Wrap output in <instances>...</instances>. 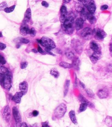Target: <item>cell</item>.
I'll list each match as a JSON object with an SVG mask.
<instances>
[{"instance_id": "39", "label": "cell", "mask_w": 112, "mask_h": 127, "mask_svg": "<svg viewBox=\"0 0 112 127\" xmlns=\"http://www.w3.org/2000/svg\"><path fill=\"white\" fill-rule=\"evenodd\" d=\"M45 52H46L47 53H48V54H50V55H52V56H55V55L51 51V49H48V48H45Z\"/></svg>"}, {"instance_id": "53", "label": "cell", "mask_w": 112, "mask_h": 127, "mask_svg": "<svg viewBox=\"0 0 112 127\" xmlns=\"http://www.w3.org/2000/svg\"><path fill=\"white\" fill-rule=\"evenodd\" d=\"M0 37H2V33L0 32Z\"/></svg>"}, {"instance_id": "46", "label": "cell", "mask_w": 112, "mask_h": 127, "mask_svg": "<svg viewBox=\"0 0 112 127\" xmlns=\"http://www.w3.org/2000/svg\"><path fill=\"white\" fill-rule=\"evenodd\" d=\"M21 127H28V126L27 124H26V123H25V122H23V123H22Z\"/></svg>"}, {"instance_id": "9", "label": "cell", "mask_w": 112, "mask_h": 127, "mask_svg": "<svg viewBox=\"0 0 112 127\" xmlns=\"http://www.w3.org/2000/svg\"><path fill=\"white\" fill-rule=\"evenodd\" d=\"M60 21L62 23H64L65 20L67 18V15L68 11L67 9L66 6L63 5L61 7L60 9Z\"/></svg>"}, {"instance_id": "6", "label": "cell", "mask_w": 112, "mask_h": 127, "mask_svg": "<svg viewBox=\"0 0 112 127\" xmlns=\"http://www.w3.org/2000/svg\"><path fill=\"white\" fill-rule=\"evenodd\" d=\"M89 12L93 14L96 9V7L93 0H82Z\"/></svg>"}, {"instance_id": "2", "label": "cell", "mask_w": 112, "mask_h": 127, "mask_svg": "<svg viewBox=\"0 0 112 127\" xmlns=\"http://www.w3.org/2000/svg\"><path fill=\"white\" fill-rule=\"evenodd\" d=\"M74 23L75 19L73 17H69L65 20L63 26L67 33L69 34H72L74 31Z\"/></svg>"}, {"instance_id": "45", "label": "cell", "mask_w": 112, "mask_h": 127, "mask_svg": "<svg viewBox=\"0 0 112 127\" xmlns=\"http://www.w3.org/2000/svg\"><path fill=\"white\" fill-rule=\"evenodd\" d=\"M42 127H49L48 122L47 121L43 122L42 123Z\"/></svg>"}, {"instance_id": "14", "label": "cell", "mask_w": 112, "mask_h": 127, "mask_svg": "<svg viewBox=\"0 0 112 127\" xmlns=\"http://www.w3.org/2000/svg\"><path fill=\"white\" fill-rule=\"evenodd\" d=\"M19 87L21 92L23 93L24 95H25L27 92L28 90V84L26 81H24L20 83L19 86Z\"/></svg>"}, {"instance_id": "42", "label": "cell", "mask_w": 112, "mask_h": 127, "mask_svg": "<svg viewBox=\"0 0 112 127\" xmlns=\"http://www.w3.org/2000/svg\"><path fill=\"white\" fill-rule=\"evenodd\" d=\"M42 6L46 7H48L49 5V4L48 3L47 1H44V0L42 2Z\"/></svg>"}, {"instance_id": "33", "label": "cell", "mask_w": 112, "mask_h": 127, "mask_svg": "<svg viewBox=\"0 0 112 127\" xmlns=\"http://www.w3.org/2000/svg\"><path fill=\"white\" fill-rule=\"evenodd\" d=\"M19 41L21 43L23 44H27L29 43V40L28 39H26L25 38H19Z\"/></svg>"}, {"instance_id": "30", "label": "cell", "mask_w": 112, "mask_h": 127, "mask_svg": "<svg viewBox=\"0 0 112 127\" xmlns=\"http://www.w3.org/2000/svg\"><path fill=\"white\" fill-rule=\"evenodd\" d=\"M81 13V17H82L81 18L83 19V20L84 21H85V19H86V18H87V12H86L85 8H84L83 9V10L82 11Z\"/></svg>"}, {"instance_id": "52", "label": "cell", "mask_w": 112, "mask_h": 127, "mask_svg": "<svg viewBox=\"0 0 112 127\" xmlns=\"http://www.w3.org/2000/svg\"><path fill=\"white\" fill-rule=\"evenodd\" d=\"M20 47V45L18 44V45H16V47H17V48H18Z\"/></svg>"}, {"instance_id": "7", "label": "cell", "mask_w": 112, "mask_h": 127, "mask_svg": "<svg viewBox=\"0 0 112 127\" xmlns=\"http://www.w3.org/2000/svg\"><path fill=\"white\" fill-rule=\"evenodd\" d=\"M93 32L95 39L98 40L104 39V38H105L107 36L105 32L100 29H95Z\"/></svg>"}, {"instance_id": "49", "label": "cell", "mask_w": 112, "mask_h": 127, "mask_svg": "<svg viewBox=\"0 0 112 127\" xmlns=\"http://www.w3.org/2000/svg\"><path fill=\"white\" fill-rule=\"evenodd\" d=\"M64 3H69L70 1H71V0H63V1Z\"/></svg>"}, {"instance_id": "22", "label": "cell", "mask_w": 112, "mask_h": 127, "mask_svg": "<svg viewBox=\"0 0 112 127\" xmlns=\"http://www.w3.org/2000/svg\"><path fill=\"white\" fill-rule=\"evenodd\" d=\"M70 81L69 80H66V81L65 82L64 90V96H65L67 95V93H68L69 86H70Z\"/></svg>"}, {"instance_id": "28", "label": "cell", "mask_w": 112, "mask_h": 127, "mask_svg": "<svg viewBox=\"0 0 112 127\" xmlns=\"http://www.w3.org/2000/svg\"><path fill=\"white\" fill-rule=\"evenodd\" d=\"M15 5H12V6H11L10 7H7L4 10V11L5 12L7 13H11V12H12V11H13L15 9Z\"/></svg>"}, {"instance_id": "25", "label": "cell", "mask_w": 112, "mask_h": 127, "mask_svg": "<svg viewBox=\"0 0 112 127\" xmlns=\"http://www.w3.org/2000/svg\"><path fill=\"white\" fill-rule=\"evenodd\" d=\"M50 74L51 76L54 77L56 79L58 78L60 76L59 72H58V70L55 69H52L51 71Z\"/></svg>"}, {"instance_id": "36", "label": "cell", "mask_w": 112, "mask_h": 127, "mask_svg": "<svg viewBox=\"0 0 112 127\" xmlns=\"http://www.w3.org/2000/svg\"><path fill=\"white\" fill-rule=\"evenodd\" d=\"M0 63L2 65H4L6 63V60L1 55H0Z\"/></svg>"}, {"instance_id": "19", "label": "cell", "mask_w": 112, "mask_h": 127, "mask_svg": "<svg viewBox=\"0 0 112 127\" xmlns=\"http://www.w3.org/2000/svg\"><path fill=\"white\" fill-rule=\"evenodd\" d=\"M69 116L73 124H78L77 119L75 116V113L74 110H71L69 113Z\"/></svg>"}, {"instance_id": "5", "label": "cell", "mask_w": 112, "mask_h": 127, "mask_svg": "<svg viewBox=\"0 0 112 127\" xmlns=\"http://www.w3.org/2000/svg\"><path fill=\"white\" fill-rule=\"evenodd\" d=\"M12 112L13 117L15 120V123L17 127H21L22 122V117L20 113H19L17 107L14 106L12 107Z\"/></svg>"}, {"instance_id": "43", "label": "cell", "mask_w": 112, "mask_h": 127, "mask_svg": "<svg viewBox=\"0 0 112 127\" xmlns=\"http://www.w3.org/2000/svg\"><path fill=\"white\" fill-rule=\"evenodd\" d=\"M39 112L36 110H34L32 112V114H33V116H34V117L37 116L38 115H39Z\"/></svg>"}, {"instance_id": "20", "label": "cell", "mask_w": 112, "mask_h": 127, "mask_svg": "<svg viewBox=\"0 0 112 127\" xmlns=\"http://www.w3.org/2000/svg\"><path fill=\"white\" fill-rule=\"evenodd\" d=\"M24 15H25L24 21L25 22H28L30 19L32 15L30 8H28L27 9Z\"/></svg>"}, {"instance_id": "37", "label": "cell", "mask_w": 112, "mask_h": 127, "mask_svg": "<svg viewBox=\"0 0 112 127\" xmlns=\"http://www.w3.org/2000/svg\"><path fill=\"white\" fill-rule=\"evenodd\" d=\"M28 63L27 62H22L21 63L20 68L21 69H25L27 67Z\"/></svg>"}, {"instance_id": "18", "label": "cell", "mask_w": 112, "mask_h": 127, "mask_svg": "<svg viewBox=\"0 0 112 127\" xmlns=\"http://www.w3.org/2000/svg\"><path fill=\"white\" fill-rule=\"evenodd\" d=\"M97 95L100 99H104L108 96V93L104 89H100L97 93Z\"/></svg>"}, {"instance_id": "23", "label": "cell", "mask_w": 112, "mask_h": 127, "mask_svg": "<svg viewBox=\"0 0 112 127\" xmlns=\"http://www.w3.org/2000/svg\"><path fill=\"white\" fill-rule=\"evenodd\" d=\"M59 65L65 69H71L73 68V66L72 64H70L67 62H62L59 63Z\"/></svg>"}, {"instance_id": "8", "label": "cell", "mask_w": 112, "mask_h": 127, "mask_svg": "<svg viewBox=\"0 0 112 127\" xmlns=\"http://www.w3.org/2000/svg\"><path fill=\"white\" fill-rule=\"evenodd\" d=\"M93 34V32L91 28L89 27L85 28L82 30L81 35L83 38L86 39H89L92 37Z\"/></svg>"}, {"instance_id": "47", "label": "cell", "mask_w": 112, "mask_h": 127, "mask_svg": "<svg viewBox=\"0 0 112 127\" xmlns=\"http://www.w3.org/2000/svg\"><path fill=\"white\" fill-rule=\"evenodd\" d=\"M80 84H81V86H82V87L83 88H84V89L85 88V84L83 83H82L81 82H80Z\"/></svg>"}, {"instance_id": "12", "label": "cell", "mask_w": 112, "mask_h": 127, "mask_svg": "<svg viewBox=\"0 0 112 127\" xmlns=\"http://www.w3.org/2000/svg\"><path fill=\"white\" fill-rule=\"evenodd\" d=\"M24 95V93L21 91L19 92H17L12 97V100L15 103H20L21 100V98Z\"/></svg>"}, {"instance_id": "21", "label": "cell", "mask_w": 112, "mask_h": 127, "mask_svg": "<svg viewBox=\"0 0 112 127\" xmlns=\"http://www.w3.org/2000/svg\"><path fill=\"white\" fill-rule=\"evenodd\" d=\"M90 47L94 52L99 51V46L95 42L92 41L90 43Z\"/></svg>"}, {"instance_id": "26", "label": "cell", "mask_w": 112, "mask_h": 127, "mask_svg": "<svg viewBox=\"0 0 112 127\" xmlns=\"http://www.w3.org/2000/svg\"><path fill=\"white\" fill-rule=\"evenodd\" d=\"M88 106V105L85 103H81L80 105V107L79 108V110L80 112H82L85 111L86 110Z\"/></svg>"}, {"instance_id": "11", "label": "cell", "mask_w": 112, "mask_h": 127, "mask_svg": "<svg viewBox=\"0 0 112 127\" xmlns=\"http://www.w3.org/2000/svg\"><path fill=\"white\" fill-rule=\"evenodd\" d=\"M20 32L21 34L23 36H26L27 35H30V29H29V27L27 25L24 24L22 25L21 26L20 29Z\"/></svg>"}, {"instance_id": "13", "label": "cell", "mask_w": 112, "mask_h": 127, "mask_svg": "<svg viewBox=\"0 0 112 127\" xmlns=\"http://www.w3.org/2000/svg\"><path fill=\"white\" fill-rule=\"evenodd\" d=\"M78 99L82 103H85L86 104L88 105V106L90 107H92V108H94L95 106L94 105L92 104V103L89 102L88 100H87L85 97L82 95V94H79V96H78Z\"/></svg>"}, {"instance_id": "34", "label": "cell", "mask_w": 112, "mask_h": 127, "mask_svg": "<svg viewBox=\"0 0 112 127\" xmlns=\"http://www.w3.org/2000/svg\"><path fill=\"white\" fill-rule=\"evenodd\" d=\"M86 92L88 94V96L91 97H93L94 96V93L92 92V91L91 89H86Z\"/></svg>"}, {"instance_id": "50", "label": "cell", "mask_w": 112, "mask_h": 127, "mask_svg": "<svg viewBox=\"0 0 112 127\" xmlns=\"http://www.w3.org/2000/svg\"><path fill=\"white\" fill-rule=\"evenodd\" d=\"M110 49H112V37L111 38V40H110Z\"/></svg>"}, {"instance_id": "51", "label": "cell", "mask_w": 112, "mask_h": 127, "mask_svg": "<svg viewBox=\"0 0 112 127\" xmlns=\"http://www.w3.org/2000/svg\"><path fill=\"white\" fill-rule=\"evenodd\" d=\"M110 54L112 57V49H110Z\"/></svg>"}, {"instance_id": "31", "label": "cell", "mask_w": 112, "mask_h": 127, "mask_svg": "<svg viewBox=\"0 0 112 127\" xmlns=\"http://www.w3.org/2000/svg\"><path fill=\"white\" fill-rule=\"evenodd\" d=\"M66 55L67 56V57H68V58L69 59H73L74 58V55L73 54V53H72L71 52H68L67 53H66Z\"/></svg>"}, {"instance_id": "17", "label": "cell", "mask_w": 112, "mask_h": 127, "mask_svg": "<svg viewBox=\"0 0 112 127\" xmlns=\"http://www.w3.org/2000/svg\"><path fill=\"white\" fill-rule=\"evenodd\" d=\"M86 19L88 20L90 23L91 24L95 23L96 20L95 16L93 15V14H92L89 12L87 13Z\"/></svg>"}, {"instance_id": "44", "label": "cell", "mask_w": 112, "mask_h": 127, "mask_svg": "<svg viewBox=\"0 0 112 127\" xmlns=\"http://www.w3.org/2000/svg\"><path fill=\"white\" fill-rule=\"evenodd\" d=\"M108 8V6L107 5H103L101 7V10L102 11L105 10L107 9Z\"/></svg>"}, {"instance_id": "27", "label": "cell", "mask_w": 112, "mask_h": 127, "mask_svg": "<svg viewBox=\"0 0 112 127\" xmlns=\"http://www.w3.org/2000/svg\"><path fill=\"white\" fill-rule=\"evenodd\" d=\"M92 55L93 56H94V57H95V58H96L98 60H99L101 58L102 53L99 51H97L94 52Z\"/></svg>"}, {"instance_id": "16", "label": "cell", "mask_w": 112, "mask_h": 127, "mask_svg": "<svg viewBox=\"0 0 112 127\" xmlns=\"http://www.w3.org/2000/svg\"><path fill=\"white\" fill-rule=\"evenodd\" d=\"M75 10L78 12H81L84 9V5L82 0H78L75 4Z\"/></svg>"}, {"instance_id": "40", "label": "cell", "mask_w": 112, "mask_h": 127, "mask_svg": "<svg viewBox=\"0 0 112 127\" xmlns=\"http://www.w3.org/2000/svg\"><path fill=\"white\" fill-rule=\"evenodd\" d=\"M38 51L40 53L42 54H45V53L44 52V51L43 50V49L40 46H38Z\"/></svg>"}, {"instance_id": "10", "label": "cell", "mask_w": 112, "mask_h": 127, "mask_svg": "<svg viewBox=\"0 0 112 127\" xmlns=\"http://www.w3.org/2000/svg\"><path fill=\"white\" fill-rule=\"evenodd\" d=\"M11 116V110L9 107L8 106H6L4 107V109L3 112V117L4 120H5L7 122H8L10 120Z\"/></svg>"}, {"instance_id": "35", "label": "cell", "mask_w": 112, "mask_h": 127, "mask_svg": "<svg viewBox=\"0 0 112 127\" xmlns=\"http://www.w3.org/2000/svg\"><path fill=\"white\" fill-rule=\"evenodd\" d=\"M7 4L5 2H4L0 4V10H2L3 9H4V10L7 7Z\"/></svg>"}, {"instance_id": "48", "label": "cell", "mask_w": 112, "mask_h": 127, "mask_svg": "<svg viewBox=\"0 0 112 127\" xmlns=\"http://www.w3.org/2000/svg\"><path fill=\"white\" fill-rule=\"evenodd\" d=\"M32 52H33V53H37V51L35 49H32Z\"/></svg>"}, {"instance_id": "32", "label": "cell", "mask_w": 112, "mask_h": 127, "mask_svg": "<svg viewBox=\"0 0 112 127\" xmlns=\"http://www.w3.org/2000/svg\"><path fill=\"white\" fill-rule=\"evenodd\" d=\"M36 34V31L34 29V28H32L30 29V35L32 37H34Z\"/></svg>"}, {"instance_id": "29", "label": "cell", "mask_w": 112, "mask_h": 127, "mask_svg": "<svg viewBox=\"0 0 112 127\" xmlns=\"http://www.w3.org/2000/svg\"><path fill=\"white\" fill-rule=\"evenodd\" d=\"M9 72V71L7 69H6L5 67L4 66H0V74H5Z\"/></svg>"}, {"instance_id": "24", "label": "cell", "mask_w": 112, "mask_h": 127, "mask_svg": "<svg viewBox=\"0 0 112 127\" xmlns=\"http://www.w3.org/2000/svg\"><path fill=\"white\" fill-rule=\"evenodd\" d=\"M80 60L78 58H75L74 60L73 64H72L73 67H74L76 70H78L79 69V65H80Z\"/></svg>"}, {"instance_id": "41", "label": "cell", "mask_w": 112, "mask_h": 127, "mask_svg": "<svg viewBox=\"0 0 112 127\" xmlns=\"http://www.w3.org/2000/svg\"><path fill=\"white\" fill-rule=\"evenodd\" d=\"M6 47V45L2 43H0V50L2 51Z\"/></svg>"}, {"instance_id": "15", "label": "cell", "mask_w": 112, "mask_h": 127, "mask_svg": "<svg viewBox=\"0 0 112 127\" xmlns=\"http://www.w3.org/2000/svg\"><path fill=\"white\" fill-rule=\"evenodd\" d=\"M84 20L81 18H78L75 21V28L77 31L81 29L84 24Z\"/></svg>"}, {"instance_id": "4", "label": "cell", "mask_w": 112, "mask_h": 127, "mask_svg": "<svg viewBox=\"0 0 112 127\" xmlns=\"http://www.w3.org/2000/svg\"><path fill=\"white\" fill-rule=\"evenodd\" d=\"M38 41L43 47L46 48L52 49L56 47V45L54 41L47 37L43 36L40 40H38Z\"/></svg>"}, {"instance_id": "1", "label": "cell", "mask_w": 112, "mask_h": 127, "mask_svg": "<svg viewBox=\"0 0 112 127\" xmlns=\"http://www.w3.org/2000/svg\"><path fill=\"white\" fill-rule=\"evenodd\" d=\"M0 81L1 84L5 89L7 90H10L12 86V80L10 72L5 74H0Z\"/></svg>"}, {"instance_id": "54", "label": "cell", "mask_w": 112, "mask_h": 127, "mask_svg": "<svg viewBox=\"0 0 112 127\" xmlns=\"http://www.w3.org/2000/svg\"></svg>"}, {"instance_id": "3", "label": "cell", "mask_w": 112, "mask_h": 127, "mask_svg": "<svg viewBox=\"0 0 112 127\" xmlns=\"http://www.w3.org/2000/svg\"><path fill=\"white\" fill-rule=\"evenodd\" d=\"M67 106L65 103H61L55 109L54 112V116L56 119H60L65 115L67 111Z\"/></svg>"}, {"instance_id": "38", "label": "cell", "mask_w": 112, "mask_h": 127, "mask_svg": "<svg viewBox=\"0 0 112 127\" xmlns=\"http://www.w3.org/2000/svg\"><path fill=\"white\" fill-rule=\"evenodd\" d=\"M90 59L91 61V62L93 63V64H95L96 63H97V61H98V59L95 58V57H94V56H93L92 55L90 57Z\"/></svg>"}]
</instances>
